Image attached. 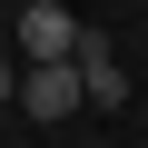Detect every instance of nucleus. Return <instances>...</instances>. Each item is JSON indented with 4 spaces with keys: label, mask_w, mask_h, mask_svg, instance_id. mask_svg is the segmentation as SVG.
I'll return each instance as SVG.
<instances>
[{
    "label": "nucleus",
    "mask_w": 148,
    "mask_h": 148,
    "mask_svg": "<svg viewBox=\"0 0 148 148\" xmlns=\"http://www.w3.org/2000/svg\"><path fill=\"white\" fill-rule=\"evenodd\" d=\"M10 40H20V59H30V69H59V59H79V40H89V30L69 20L59 0H30V10L10 20Z\"/></svg>",
    "instance_id": "1"
},
{
    "label": "nucleus",
    "mask_w": 148,
    "mask_h": 148,
    "mask_svg": "<svg viewBox=\"0 0 148 148\" xmlns=\"http://www.w3.org/2000/svg\"><path fill=\"white\" fill-rule=\"evenodd\" d=\"M20 109H30V119H69V109H89V79H79V59H59V69H30V79H20Z\"/></svg>",
    "instance_id": "2"
},
{
    "label": "nucleus",
    "mask_w": 148,
    "mask_h": 148,
    "mask_svg": "<svg viewBox=\"0 0 148 148\" xmlns=\"http://www.w3.org/2000/svg\"><path fill=\"white\" fill-rule=\"evenodd\" d=\"M79 79H89V109H119V99H128V69H119V49H109L99 30L79 40Z\"/></svg>",
    "instance_id": "3"
},
{
    "label": "nucleus",
    "mask_w": 148,
    "mask_h": 148,
    "mask_svg": "<svg viewBox=\"0 0 148 148\" xmlns=\"http://www.w3.org/2000/svg\"><path fill=\"white\" fill-rule=\"evenodd\" d=\"M20 79H30V69H10V59H0V109H20Z\"/></svg>",
    "instance_id": "4"
}]
</instances>
